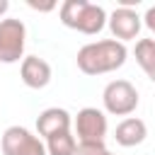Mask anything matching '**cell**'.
<instances>
[{"instance_id": "obj_15", "label": "cell", "mask_w": 155, "mask_h": 155, "mask_svg": "<svg viewBox=\"0 0 155 155\" xmlns=\"http://www.w3.org/2000/svg\"><path fill=\"white\" fill-rule=\"evenodd\" d=\"M27 5L31 7V10H39V12H51L53 7H56V2H34V0H27Z\"/></svg>"}, {"instance_id": "obj_5", "label": "cell", "mask_w": 155, "mask_h": 155, "mask_svg": "<svg viewBox=\"0 0 155 155\" xmlns=\"http://www.w3.org/2000/svg\"><path fill=\"white\" fill-rule=\"evenodd\" d=\"M0 150H2V155H46L44 140L24 126L5 128V133L0 138Z\"/></svg>"}, {"instance_id": "obj_9", "label": "cell", "mask_w": 155, "mask_h": 155, "mask_svg": "<svg viewBox=\"0 0 155 155\" xmlns=\"http://www.w3.org/2000/svg\"><path fill=\"white\" fill-rule=\"evenodd\" d=\"M19 78L31 90H44L51 82V65L39 56H27L19 63Z\"/></svg>"}, {"instance_id": "obj_13", "label": "cell", "mask_w": 155, "mask_h": 155, "mask_svg": "<svg viewBox=\"0 0 155 155\" xmlns=\"http://www.w3.org/2000/svg\"><path fill=\"white\" fill-rule=\"evenodd\" d=\"M107 145L104 143H78L75 155H104Z\"/></svg>"}, {"instance_id": "obj_16", "label": "cell", "mask_w": 155, "mask_h": 155, "mask_svg": "<svg viewBox=\"0 0 155 155\" xmlns=\"http://www.w3.org/2000/svg\"><path fill=\"white\" fill-rule=\"evenodd\" d=\"M7 10H10V2H7V0H0V17H2Z\"/></svg>"}, {"instance_id": "obj_11", "label": "cell", "mask_w": 155, "mask_h": 155, "mask_svg": "<svg viewBox=\"0 0 155 155\" xmlns=\"http://www.w3.org/2000/svg\"><path fill=\"white\" fill-rule=\"evenodd\" d=\"M133 56H136V63L143 68V73L155 82V39H138Z\"/></svg>"}, {"instance_id": "obj_12", "label": "cell", "mask_w": 155, "mask_h": 155, "mask_svg": "<svg viewBox=\"0 0 155 155\" xmlns=\"http://www.w3.org/2000/svg\"><path fill=\"white\" fill-rule=\"evenodd\" d=\"M46 155H75V148H78V140L70 131L65 133H56L51 138H46Z\"/></svg>"}, {"instance_id": "obj_3", "label": "cell", "mask_w": 155, "mask_h": 155, "mask_svg": "<svg viewBox=\"0 0 155 155\" xmlns=\"http://www.w3.org/2000/svg\"><path fill=\"white\" fill-rule=\"evenodd\" d=\"M27 27L17 17L0 19V63H19L24 58Z\"/></svg>"}, {"instance_id": "obj_14", "label": "cell", "mask_w": 155, "mask_h": 155, "mask_svg": "<svg viewBox=\"0 0 155 155\" xmlns=\"http://www.w3.org/2000/svg\"><path fill=\"white\" fill-rule=\"evenodd\" d=\"M140 19H143V24L155 34V5H153V7H148V10H145V15H143Z\"/></svg>"}, {"instance_id": "obj_6", "label": "cell", "mask_w": 155, "mask_h": 155, "mask_svg": "<svg viewBox=\"0 0 155 155\" xmlns=\"http://www.w3.org/2000/svg\"><path fill=\"white\" fill-rule=\"evenodd\" d=\"M107 116L97 107H85L75 116V136L78 143H104L107 138Z\"/></svg>"}, {"instance_id": "obj_10", "label": "cell", "mask_w": 155, "mask_h": 155, "mask_svg": "<svg viewBox=\"0 0 155 155\" xmlns=\"http://www.w3.org/2000/svg\"><path fill=\"white\" fill-rule=\"evenodd\" d=\"M145 136H148V126H145V121L138 119V116H126V119L116 126V131H114L116 143L124 145V148L140 145V143L145 140Z\"/></svg>"}, {"instance_id": "obj_8", "label": "cell", "mask_w": 155, "mask_h": 155, "mask_svg": "<svg viewBox=\"0 0 155 155\" xmlns=\"http://www.w3.org/2000/svg\"><path fill=\"white\" fill-rule=\"evenodd\" d=\"M70 124H73V119L63 107H48L36 116V133H39V138H51L56 133L70 131Z\"/></svg>"}, {"instance_id": "obj_2", "label": "cell", "mask_w": 155, "mask_h": 155, "mask_svg": "<svg viewBox=\"0 0 155 155\" xmlns=\"http://www.w3.org/2000/svg\"><path fill=\"white\" fill-rule=\"evenodd\" d=\"M58 12H61V22L80 34H99L107 27L104 7L87 0H65L61 2Z\"/></svg>"}, {"instance_id": "obj_4", "label": "cell", "mask_w": 155, "mask_h": 155, "mask_svg": "<svg viewBox=\"0 0 155 155\" xmlns=\"http://www.w3.org/2000/svg\"><path fill=\"white\" fill-rule=\"evenodd\" d=\"M102 102H104L107 114L128 116L138 107V90L128 80H111L102 92Z\"/></svg>"}, {"instance_id": "obj_17", "label": "cell", "mask_w": 155, "mask_h": 155, "mask_svg": "<svg viewBox=\"0 0 155 155\" xmlns=\"http://www.w3.org/2000/svg\"><path fill=\"white\" fill-rule=\"evenodd\" d=\"M104 155H111V153H109V150H107V153H104Z\"/></svg>"}, {"instance_id": "obj_1", "label": "cell", "mask_w": 155, "mask_h": 155, "mask_svg": "<svg viewBox=\"0 0 155 155\" xmlns=\"http://www.w3.org/2000/svg\"><path fill=\"white\" fill-rule=\"evenodd\" d=\"M126 58H128L126 44H121L116 39H102V41L85 44L78 51L75 61L85 75H104V73L121 68L126 63Z\"/></svg>"}, {"instance_id": "obj_7", "label": "cell", "mask_w": 155, "mask_h": 155, "mask_svg": "<svg viewBox=\"0 0 155 155\" xmlns=\"http://www.w3.org/2000/svg\"><path fill=\"white\" fill-rule=\"evenodd\" d=\"M107 24H109L114 39L124 44V41H131V39L138 36L143 19H140V15H138L133 7H116V10L107 17Z\"/></svg>"}]
</instances>
